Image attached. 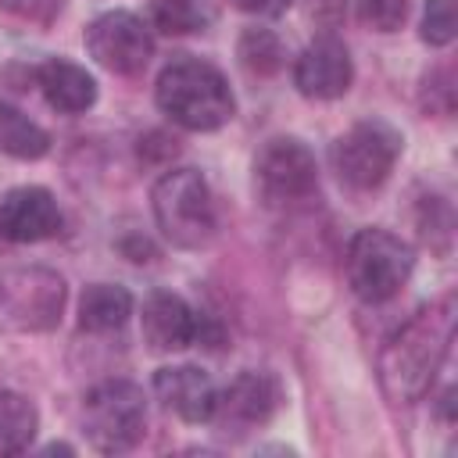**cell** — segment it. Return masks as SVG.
<instances>
[{
  "label": "cell",
  "instance_id": "cell-8",
  "mask_svg": "<svg viewBox=\"0 0 458 458\" xmlns=\"http://www.w3.org/2000/svg\"><path fill=\"white\" fill-rule=\"evenodd\" d=\"M86 50L97 64L118 75L143 72L150 54H154V36L150 29L129 14V11H107L86 29Z\"/></svg>",
  "mask_w": 458,
  "mask_h": 458
},
{
  "label": "cell",
  "instance_id": "cell-24",
  "mask_svg": "<svg viewBox=\"0 0 458 458\" xmlns=\"http://www.w3.org/2000/svg\"><path fill=\"white\" fill-rule=\"evenodd\" d=\"M243 11H250V14H261V18H276V14H283L293 0H236Z\"/></svg>",
  "mask_w": 458,
  "mask_h": 458
},
{
  "label": "cell",
  "instance_id": "cell-16",
  "mask_svg": "<svg viewBox=\"0 0 458 458\" xmlns=\"http://www.w3.org/2000/svg\"><path fill=\"white\" fill-rule=\"evenodd\" d=\"M132 315V297L125 286L97 283L79 301V326L89 333H111Z\"/></svg>",
  "mask_w": 458,
  "mask_h": 458
},
{
  "label": "cell",
  "instance_id": "cell-2",
  "mask_svg": "<svg viewBox=\"0 0 458 458\" xmlns=\"http://www.w3.org/2000/svg\"><path fill=\"white\" fill-rule=\"evenodd\" d=\"M157 107L182 129L211 132L233 118V93L225 75L197 57H175L157 75Z\"/></svg>",
  "mask_w": 458,
  "mask_h": 458
},
{
  "label": "cell",
  "instance_id": "cell-14",
  "mask_svg": "<svg viewBox=\"0 0 458 458\" xmlns=\"http://www.w3.org/2000/svg\"><path fill=\"white\" fill-rule=\"evenodd\" d=\"M279 404V386L272 376L265 372H243L229 383V390L215 401V411H222L225 419L240 422V426H258L268 422L272 411Z\"/></svg>",
  "mask_w": 458,
  "mask_h": 458
},
{
  "label": "cell",
  "instance_id": "cell-6",
  "mask_svg": "<svg viewBox=\"0 0 458 458\" xmlns=\"http://www.w3.org/2000/svg\"><path fill=\"white\" fill-rule=\"evenodd\" d=\"M401 154V132L383 118H365L351 125L329 150L333 168L351 190H376L390 179Z\"/></svg>",
  "mask_w": 458,
  "mask_h": 458
},
{
  "label": "cell",
  "instance_id": "cell-18",
  "mask_svg": "<svg viewBox=\"0 0 458 458\" xmlns=\"http://www.w3.org/2000/svg\"><path fill=\"white\" fill-rule=\"evenodd\" d=\"M36 426H39V415L32 401L14 390H0V458L25 451L36 437Z\"/></svg>",
  "mask_w": 458,
  "mask_h": 458
},
{
  "label": "cell",
  "instance_id": "cell-15",
  "mask_svg": "<svg viewBox=\"0 0 458 458\" xmlns=\"http://www.w3.org/2000/svg\"><path fill=\"white\" fill-rule=\"evenodd\" d=\"M39 89H43L47 104L61 114H79V111L93 107V100H97L93 75L72 61H61V57H54L39 68Z\"/></svg>",
  "mask_w": 458,
  "mask_h": 458
},
{
  "label": "cell",
  "instance_id": "cell-19",
  "mask_svg": "<svg viewBox=\"0 0 458 458\" xmlns=\"http://www.w3.org/2000/svg\"><path fill=\"white\" fill-rule=\"evenodd\" d=\"M150 21L168 36H186L208 25V11L200 7V0H154Z\"/></svg>",
  "mask_w": 458,
  "mask_h": 458
},
{
  "label": "cell",
  "instance_id": "cell-13",
  "mask_svg": "<svg viewBox=\"0 0 458 458\" xmlns=\"http://www.w3.org/2000/svg\"><path fill=\"white\" fill-rule=\"evenodd\" d=\"M197 336V311L168 290H154L143 301V340L154 351H182Z\"/></svg>",
  "mask_w": 458,
  "mask_h": 458
},
{
  "label": "cell",
  "instance_id": "cell-1",
  "mask_svg": "<svg viewBox=\"0 0 458 458\" xmlns=\"http://www.w3.org/2000/svg\"><path fill=\"white\" fill-rule=\"evenodd\" d=\"M454 340V301L419 308L379 351V386L394 404L419 401L437 379Z\"/></svg>",
  "mask_w": 458,
  "mask_h": 458
},
{
  "label": "cell",
  "instance_id": "cell-3",
  "mask_svg": "<svg viewBox=\"0 0 458 458\" xmlns=\"http://www.w3.org/2000/svg\"><path fill=\"white\" fill-rule=\"evenodd\" d=\"M150 204H154L157 229L172 247L197 250V247L211 243L218 218H215L211 190L200 172H193V168L165 172L150 190Z\"/></svg>",
  "mask_w": 458,
  "mask_h": 458
},
{
  "label": "cell",
  "instance_id": "cell-7",
  "mask_svg": "<svg viewBox=\"0 0 458 458\" xmlns=\"http://www.w3.org/2000/svg\"><path fill=\"white\" fill-rule=\"evenodd\" d=\"M64 308V279L50 268H0V329H50Z\"/></svg>",
  "mask_w": 458,
  "mask_h": 458
},
{
  "label": "cell",
  "instance_id": "cell-17",
  "mask_svg": "<svg viewBox=\"0 0 458 458\" xmlns=\"http://www.w3.org/2000/svg\"><path fill=\"white\" fill-rule=\"evenodd\" d=\"M50 150L47 129H39L29 114H21L11 104H0V154L18 161H36Z\"/></svg>",
  "mask_w": 458,
  "mask_h": 458
},
{
  "label": "cell",
  "instance_id": "cell-21",
  "mask_svg": "<svg viewBox=\"0 0 458 458\" xmlns=\"http://www.w3.org/2000/svg\"><path fill=\"white\" fill-rule=\"evenodd\" d=\"M458 32V0H429L422 18V39L429 47H447Z\"/></svg>",
  "mask_w": 458,
  "mask_h": 458
},
{
  "label": "cell",
  "instance_id": "cell-23",
  "mask_svg": "<svg viewBox=\"0 0 458 458\" xmlns=\"http://www.w3.org/2000/svg\"><path fill=\"white\" fill-rule=\"evenodd\" d=\"M0 7H7L11 14L36 21V25H50L54 14L61 11V0H0Z\"/></svg>",
  "mask_w": 458,
  "mask_h": 458
},
{
  "label": "cell",
  "instance_id": "cell-12",
  "mask_svg": "<svg viewBox=\"0 0 458 458\" xmlns=\"http://www.w3.org/2000/svg\"><path fill=\"white\" fill-rule=\"evenodd\" d=\"M154 394L168 411H175L186 422H208L215 415V383L197 365H172L154 372Z\"/></svg>",
  "mask_w": 458,
  "mask_h": 458
},
{
  "label": "cell",
  "instance_id": "cell-5",
  "mask_svg": "<svg viewBox=\"0 0 458 458\" xmlns=\"http://www.w3.org/2000/svg\"><path fill=\"white\" fill-rule=\"evenodd\" d=\"M147 426L143 390L129 379H104L82 401V429L104 454H118L140 444Z\"/></svg>",
  "mask_w": 458,
  "mask_h": 458
},
{
  "label": "cell",
  "instance_id": "cell-20",
  "mask_svg": "<svg viewBox=\"0 0 458 458\" xmlns=\"http://www.w3.org/2000/svg\"><path fill=\"white\" fill-rule=\"evenodd\" d=\"M240 61L254 75H272L283 64V47L268 29H247L240 36Z\"/></svg>",
  "mask_w": 458,
  "mask_h": 458
},
{
  "label": "cell",
  "instance_id": "cell-22",
  "mask_svg": "<svg viewBox=\"0 0 458 458\" xmlns=\"http://www.w3.org/2000/svg\"><path fill=\"white\" fill-rule=\"evenodd\" d=\"M358 18L376 32H397L408 18V0H358Z\"/></svg>",
  "mask_w": 458,
  "mask_h": 458
},
{
  "label": "cell",
  "instance_id": "cell-9",
  "mask_svg": "<svg viewBox=\"0 0 458 458\" xmlns=\"http://www.w3.org/2000/svg\"><path fill=\"white\" fill-rule=\"evenodd\" d=\"M254 175L268 200H304L318 186V168H315L311 150L290 136L268 140L261 147L254 161Z\"/></svg>",
  "mask_w": 458,
  "mask_h": 458
},
{
  "label": "cell",
  "instance_id": "cell-11",
  "mask_svg": "<svg viewBox=\"0 0 458 458\" xmlns=\"http://www.w3.org/2000/svg\"><path fill=\"white\" fill-rule=\"evenodd\" d=\"M61 233V208L43 186H18L0 200V236L11 243H39Z\"/></svg>",
  "mask_w": 458,
  "mask_h": 458
},
{
  "label": "cell",
  "instance_id": "cell-4",
  "mask_svg": "<svg viewBox=\"0 0 458 458\" xmlns=\"http://www.w3.org/2000/svg\"><path fill=\"white\" fill-rule=\"evenodd\" d=\"M344 265L351 290L369 304H383L408 283L415 254L401 236L386 229H358L347 243Z\"/></svg>",
  "mask_w": 458,
  "mask_h": 458
},
{
  "label": "cell",
  "instance_id": "cell-10",
  "mask_svg": "<svg viewBox=\"0 0 458 458\" xmlns=\"http://www.w3.org/2000/svg\"><path fill=\"white\" fill-rule=\"evenodd\" d=\"M351 54L336 36H318L308 43L293 64V86L311 100H336L351 86Z\"/></svg>",
  "mask_w": 458,
  "mask_h": 458
}]
</instances>
